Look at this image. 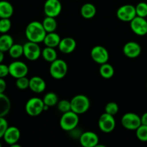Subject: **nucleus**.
<instances>
[{
    "label": "nucleus",
    "mask_w": 147,
    "mask_h": 147,
    "mask_svg": "<svg viewBox=\"0 0 147 147\" xmlns=\"http://www.w3.org/2000/svg\"><path fill=\"white\" fill-rule=\"evenodd\" d=\"M47 34L42 24L38 21H33L27 24L25 29V36L28 41L40 43L43 42Z\"/></svg>",
    "instance_id": "obj_1"
},
{
    "label": "nucleus",
    "mask_w": 147,
    "mask_h": 147,
    "mask_svg": "<svg viewBox=\"0 0 147 147\" xmlns=\"http://www.w3.org/2000/svg\"><path fill=\"white\" fill-rule=\"evenodd\" d=\"M71 111L80 115L86 113L90 106V101L88 98L83 94L74 96L70 100Z\"/></svg>",
    "instance_id": "obj_2"
},
{
    "label": "nucleus",
    "mask_w": 147,
    "mask_h": 147,
    "mask_svg": "<svg viewBox=\"0 0 147 147\" xmlns=\"http://www.w3.org/2000/svg\"><path fill=\"white\" fill-rule=\"evenodd\" d=\"M79 115L73 111L63 113L60 120V126L65 131H73L79 123Z\"/></svg>",
    "instance_id": "obj_3"
},
{
    "label": "nucleus",
    "mask_w": 147,
    "mask_h": 147,
    "mask_svg": "<svg viewBox=\"0 0 147 147\" xmlns=\"http://www.w3.org/2000/svg\"><path fill=\"white\" fill-rule=\"evenodd\" d=\"M68 67L65 60L62 59H56L52 62L50 66V74L56 80L63 79L66 76Z\"/></svg>",
    "instance_id": "obj_4"
},
{
    "label": "nucleus",
    "mask_w": 147,
    "mask_h": 147,
    "mask_svg": "<svg viewBox=\"0 0 147 147\" xmlns=\"http://www.w3.org/2000/svg\"><path fill=\"white\" fill-rule=\"evenodd\" d=\"M45 103L42 99L34 97L29 99L25 105L26 113L30 116H37L44 111Z\"/></svg>",
    "instance_id": "obj_5"
},
{
    "label": "nucleus",
    "mask_w": 147,
    "mask_h": 147,
    "mask_svg": "<svg viewBox=\"0 0 147 147\" xmlns=\"http://www.w3.org/2000/svg\"><path fill=\"white\" fill-rule=\"evenodd\" d=\"M24 56L30 61L37 60L42 55V50L39 43L28 41L23 45Z\"/></svg>",
    "instance_id": "obj_6"
},
{
    "label": "nucleus",
    "mask_w": 147,
    "mask_h": 147,
    "mask_svg": "<svg viewBox=\"0 0 147 147\" xmlns=\"http://www.w3.org/2000/svg\"><path fill=\"white\" fill-rule=\"evenodd\" d=\"M121 124L128 130H136L142 125L141 117L135 113H126L122 116Z\"/></svg>",
    "instance_id": "obj_7"
},
{
    "label": "nucleus",
    "mask_w": 147,
    "mask_h": 147,
    "mask_svg": "<svg viewBox=\"0 0 147 147\" xmlns=\"http://www.w3.org/2000/svg\"><path fill=\"white\" fill-rule=\"evenodd\" d=\"M114 116L106 113L101 115L98 119V127L101 131L104 133H111L116 127V120Z\"/></svg>",
    "instance_id": "obj_8"
},
{
    "label": "nucleus",
    "mask_w": 147,
    "mask_h": 147,
    "mask_svg": "<svg viewBox=\"0 0 147 147\" xmlns=\"http://www.w3.org/2000/svg\"><path fill=\"white\" fill-rule=\"evenodd\" d=\"M116 16L122 22H130L136 16V7L131 4H125L118 9Z\"/></svg>",
    "instance_id": "obj_9"
},
{
    "label": "nucleus",
    "mask_w": 147,
    "mask_h": 147,
    "mask_svg": "<svg viewBox=\"0 0 147 147\" xmlns=\"http://www.w3.org/2000/svg\"><path fill=\"white\" fill-rule=\"evenodd\" d=\"M9 75L14 78L26 76L28 73L29 69L27 65L21 61H14L9 65Z\"/></svg>",
    "instance_id": "obj_10"
},
{
    "label": "nucleus",
    "mask_w": 147,
    "mask_h": 147,
    "mask_svg": "<svg viewBox=\"0 0 147 147\" xmlns=\"http://www.w3.org/2000/svg\"><path fill=\"white\" fill-rule=\"evenodd\" d=\"M90 55L93 61L98 64H104L109 61V51L103 46L97 45L93 47L90 52Z\"/></svg>",
    "instance_id": "obj_11"
},
{
    "label": "nucleus",
    "mask_w": 147,
    "mask_h": 147,
    "mask_svg": "<svg viewBox=\"0 0 147 147\" xmlns=\"http://www.w3.org/2000/svg\"><path fill=\"white\" fill-rule=\"evenodd\" d=\"M130 27L134 34L144 36L147 34V21L144 17L136 16L130 22Z\"/></svg>",
    "instance_id": "obj_12"
},
{
    "label": "nucleus",
    "mask_w": 147,
    "mask_h": 147,
    "mask_svg": "<svg viewBox=\"0 0 147 147\" xmlns=\"http://www.w3.org/2000/svg\"><path fill=\"white\" fill-rule=\"evenodd\" d=\"M62 4L59 0H46L44 4V11L46 16L57 17L61 13Z\"/></svg>",
    "instance_id": "obj_13"
},
{
    "label": "nucleus",
    "mask_w": 147,
    "mask_h": 147,
    "mask_svg": "<svg viewBox=\"0 0 147 147\" xmlns=\"http://www.w3.org/2000/svg\"><path fill=\"white\" fill-rule=\"evenodd\" d=\"M98 142V136L93 131H86L80 136V143L84 147H96Z\"/></svg>",
    "instance_id": "obj_14"
},
{
    "label": "nucleus",
    "mask_w": 147,
    "mask_h": 147,
    "mask_svg": "<svg viewBox=\"0 0 147 147\" xmlns=\"http://www.w3.org/2000/svg\"><path fill=\"white\" fill-rule=\"evenodd\" d=\"M20 131L16 126H8L4 133L3 139L4 142L11 146L14 144L17 143L20 139Z\"/></svg>",
    "instance_id": "obj_15"
},
{
    "label": "nucleus",
    "mask_w": 147,
    "mask_h": 147,
    "mask_svg": "<svg viewBox=\"0 0 147 147\" xmlns=\"http://www.w3.org/2000/svg\"><path fill=\"white\" fill-rule=\"evenodd\" d=\"M123 54L129 58H136L140 55L142 47L140 45L136 42H129L126 43L123 48Z\"/></svg>",
    "instance_id": "obj_16"
},
{
    "label": "nucleus",
    "mask_w": 147,
    "mask_h": 147,
    "mask_svg": "<svg viewBox=\"0 0 147 147\" xmlns=\"http://www.w3.org/2000/svg\"><path fill=\"white\" fill-rule=\"evenodd\" d=\"M76 42L72 37H65L61 39L60 42L58 45V48L61 53L64 54H69L71 53L76 50Z\"/></svg>",
    "instance_id": "obj_17"
},
{
    "label": "nucleus",
    "mask_w": 147,
    "mask_h": 147,
    "mask_svg": "<svg viewBox=\"0 0 147 147\" xmlns=\"http://www.w3.org/2000/svg\"><path fill=\"white\" fill-rule=\"evenodd\" d=\"M29 88L32 92L36 93H40L45 91L46 88V83L44 79L39 76H34L30 79V86Z\"/></svg>",
    "instance_id": "obj_18"
},
{
    "label": "nucleus",
    "mask_w": 147,
    "mask_h": 147,
    "mask_svg": "<svg viewBox=\"0 0 147 147\" xmlns=\"http://www.w3.org/2000/svg\"><path fill=\"white\" fill-rule=\"evenodd\" d=\"M11 109V101L4 93H0V117H5Z\"/></svg>",
    "instance_id": "obj_19"
},
{
    "label": "nucleus",
    "mask_w": 147,
    "mask_h": 147,
    "mask_svg": "<svg viewBox=\"0 0 147 147\" xmlns=\"http://www.w3.org/2000/svg\"><path fill=\"white\" fill-rule=\"evenodd\" d=\"M60 40H61V38H60V35L57 33L53 32L47 33L44 40H43V42L45 45L46 47L55 48L56 47H58Z\"/></svg>",
    "instance_id": "obj_20"
},
{
    "label": "nucleus",
    "mask_w": 147,
    "mask_h": 147,
    "mask_svg": "<svg viewBox=\"0 0 147 147\" xmlns=\"http://www.w3.org/2000/svg\"><path fill=\"white\" fill-rule=\"evenodd\" d=\"M14 7L8 1H0V18H9L13 15Z\"/></svg>",
    "instance_id": "obj_21"
},
{
    "label": "nucleus",
    "mask_w": 147,
    "mask_h": 147,
    "mask_svg": "<svg viewBox=\"0 0 147 147\" xmlns=\"http://www.w3.org/2000/svg\"><path fill=\"white\" fill-rule=\"evenodd\" d=\"M14 44L12 37L7 33L2 34L0 36V50L4 53L8 52Z\"/></svg>",
    "instance_id": "obj_22"
},
{
    "label": "nucleus",
    "mask_w": 147,
    "mask_h": 147,
    "mask_svg": "<svg viewBox=\"0 0 147 147\" xmlns=\"http://www.w3.org/2000/svg\"><path fill=\"white\" fill-rule=\"evenodd\" d=\"M80 13L83 18L91 19L96 15V8L91 3H86L82 6L80 9Z\"/></svg>",
    "instance_id": "obj_23"
},
{
    "label": "nucleus",
    "mask_w": 147,
    "mask_h": 147,
    "mask_svg": "<svg viewBox=\"0 0 147 147\" xmlns=\"http://www.w3.org/2000/svg\"><path fill=\"white\" fill-rule=\"evenodd\" d=\"M42 24L43 27H44L47 33L53 32H55V30H57V22L55 20V17L46 16L45 18L43 20Z\"/></svg>",
    "instance_id": "obj_24"
},
{
    "label": "nucleus",
    "mask_w": 147,
    "mask_h": 147,
    "mask_svg": "<svg viewBox=\"0 0 147 147\" xmlns=\"http://www.w3.org/2000/svg\"><path fill=\"white\" fill-rule=\"evenodd\" d=\"M42 56L45 61L51 63L56 59H57V53L55 48L50 47H46L42 50Z\"/></svg>",
    "instance_id": "obj_25"
},
{
    "label": "nucleus",
    "mask_w": 147,
    "mask_h": 147,
    "mask_svg": "<svg viewBox=\"0 0 147 147\" xmlns=\"http://www.w3.org/2000/svg\"><path fill=\"white\" fill-rule=\"evenodd\" d=\"M99 73L103 78L110 79L114 76V68L111 65L106 63L104 64L100 65Z\"/></svg>",
    "instance_id": "obj_26"
},
{
    "label": "nucleus",
    "mask_w": 147,
    "mask_h": 147,
    "mask_svg": "<svg viewBox=\"0 0 147 147\" xmlns=\"http://www.w3.org/2000/svg\"><path fill=\"white\" fill-rule=\"evenodd\" d=\"M8 52L10 57L14 59H17L21 57V56L24 55L23 45L20 44H14V43Z\"/></svg>",
    "instance_id": "obj_27"
},
{
    "label": "nucleus",
    "mask_w": 147,
    "mask_h": 147,
    "mask_svg": "<svg viewBox=\"0 0 147 147\" xmlns=\"http://www.w3.org/2000/svg\"><path fill=\"white\" fill-rule=\"evenodd\" d=\"M43 102H44L45 105L49 106V107H52L55 105L57 104L58 103V97H57V94L53 92H50L47 93L45 96L43 98Z\"/></svg>",
    "instance_id": "obj_28"
},
{
    "label": "nucleus",
    "mask_w": 147,
    "mask_h": 147,
    "mask_svg": "<svg viewBox=\"0 0 147 147\" xmlns=\"http://www.w3.org/2000/svg\"><path fill=\"white\" fill-rule=\"evenodd\" d=\"M136 137L141 142H147V126L146 125L142 124L136 130Z\"/></svg>",
    "instance_id": "obj_29"
},
{
    "label": "nucleus",
    "mask_w": 147,
    "mask_h": 147,
    "mask_svg": "<svg viewBox=\"0 0 147 147\" xmlns=\"http://www.w3.org/2000/svg\"><path fill=\"white\" fill-rule=\"evenodd\" d=\"M11 22L9 18H0V33L5 34L10 30Z\"/></svg>",
    "instance_id": "obj_30"
},
{
    "label": "nucleus",
    "mask_w": 147,
    "mask_h": 147,
    "mask_svg": "<svg viewBox=\"0 0 147 147\" xmlns=\"http://www.w3.org/2000/svg\"><path fill=\"white\" fill-rule=\"evenodd\" d=\"M135 7H136V16L146 18L147 17V3L143 1L139 2Z\"/></svg>",
    "instance_id": "obj_31"
},
{
    "label": "nucleus",
    "mask_w": 147,
    "mask_h": 147,
    "mask_svg": "<svg viewBox=\"0 0 147 147\" xmlns=\"http://www.w3.org/2000/svg\"><path fill=\"white\" fill-rule=\"evenodd\" d=\"M57 109L60 111L61 113H65V112L70 111H71V104H70V100H61L58 101L57 104Z\"/></svg>",
    "instance_id": "obj_32"
},
{
    "label": "nucleus",
    "mask_w": 147,
    "mask_h": 147,
    "mask_svg": "<svg viewBox=\"0 0 147 147\" xmlns=\"http://www.w3.org/2000/svg\"><path fill=\"white\" fill-rule=\"evenodd\" d=\"M16 86L20 90H26L30 86V79L27 78L26 76L17 78Z\"/></svg>",
    "instance_id": "obj_33"
},
{
    "label": "nucleus",
    "mask_w": 147,
    "mask_h": 147,
    "mask_svg": "<svg viewBox=\"0 0 147 147\" xmlns=\"http://www.w3.org/2000/svg\"><path fill=\"white\" fill-rule=\"evenodd\" d=\"M119 110V106L115 102H109L106 104V107H105V112L109 113V114L112 115V116H115L116 114H117Z\"/></svg>",
    "instance_id": "obj_34"
},
{
    "label": "nucleus",
    "mask_w": 147,
    "mask_h": 147,
    "mask_svg": "<svg viewBox=\"0 0 147 147\" xmlns=\"http://www.w3.org/2000/svg\"><path fill=\"white\" fill-rule=\"evenodd\" d=\"M8 126V122L4 117H0V139L3 138Z\"/></svg>",
    "instance_id": "obj_35"
},
{
    "label": "nucleus",
    "mask_w": 147,
    "mask_h": 147,
    "mask_svg": "<svg viewBox=\"0 0 147 147\" xmlns=\"http://www.w3.org/2000/svg\"><path fill=\"white\" fill-rule=\"evenodd\" d=\"M9 75V65H7L3 63H0V78H5Z\"/></svg>",
    "instance_id": "obj_36"
},
{
    "label": "nucleus",
    "mask_w": 147,
    "mask_h": 147,
    "mask_svg": "<svg viewBox=\"0 0 147 147\" xmlns=\"http://www.w3.org/2000/svg\"><path fill=\"white\" fill-rule=\"evenodd\" d=\"M7 88V83L3 78H0V93H4Z\"/></svg>",
    "instance_id": "obj_37"
},
{
    "label": "nucleus",
    "mask_w": 147,
    "mask_h": 147,
    "mask_svg": "<svg viewBox=\"0 0 147 147\" xmlns=\"http://www.w3.org/2000/svg\"><path fill=\"white\" fill-rule=\"evenodd\" d=\"M141 121H142V124L147 126V112L142 115V116L141 117Z\"/></svg>",
    "instance_id": "obj_38"
},
{
    "label": "nucleus",
    "mask_w": 147,
    "mask_h": 147,
    "mask_svg": "<svg viewBox=\"0 0 147 147\" xmlns=\"http://www.w3.org/2000/svg\"><path fill=\"white\" fill-rule=\"evenodd\" d=\"M4 52L0 50V63H2V62L4 61Z\"/></svg>",
    "instance_id": "obj_39"
},
{
    "label": "nucleus",
    "mask_w": 147,
    "mask_h": 147,
    "mask_svg": "<svg viewBox=\"0 0 147 147\" xmlns=\"http://www.w3.org/2000/svg\"><path fill=\"white\" fill-rule=\"evenodd\" d=\"M1 142H0V147H1Z\"/></svg>",
    "instance_id": "obj_40"
},
{
    "label": "nucleus",
    "mask_w": 147,
    "mask_h": 147,
    "mask_svg": "<svg viewBox=\"0 0 147 147\" xmlns=\"http://www.w3.org/2000/svg\"><path fill=\"white\" fill-rule=\"evenodd\" d=\"M146 88H147V83H146Z\"/></svg>",
    "instance_id": "obj_41"
}]
</instances>
